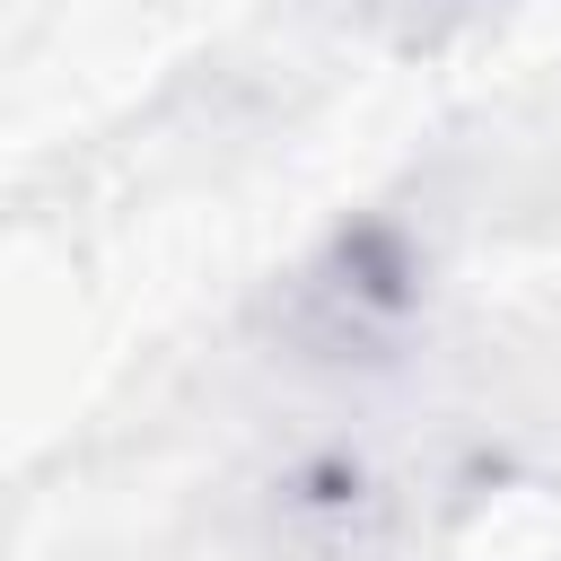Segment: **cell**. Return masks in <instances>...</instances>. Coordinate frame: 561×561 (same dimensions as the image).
I'll return each instance as SVG.
<instances>
[{
    "instance_id": "obj_2",
    "label": "cell",
    "mask_w": 561,
    "mask_h": 561,
    "mask_svg": "<svg viewBox=\"0 0 561 561\" xmlns=\"http://www.w3.org/2000/svg\"><path fill=\"white\" fill-rule=\"evenodd\" d=\"M394 9H403L412 35H438V26H456V18H473V9H491V0H394Z\"/></svg>"
},
{
    "instance_id": "obj_1",
    "label": "cell",
    "mask_w": 561,
    "mask_h": 561,
    "mask_svg": "<svg viewBox=\"0 0 561 561\" xmlns=\"http://www.w3.org/2000/svg\"><path fill=\"white\" fill-rule=\"evenodd\" d=\"M412 316H421V254L386 219L342 228L280 298V324L307 359H386Z\"/></svg>"
}]
</instances>
